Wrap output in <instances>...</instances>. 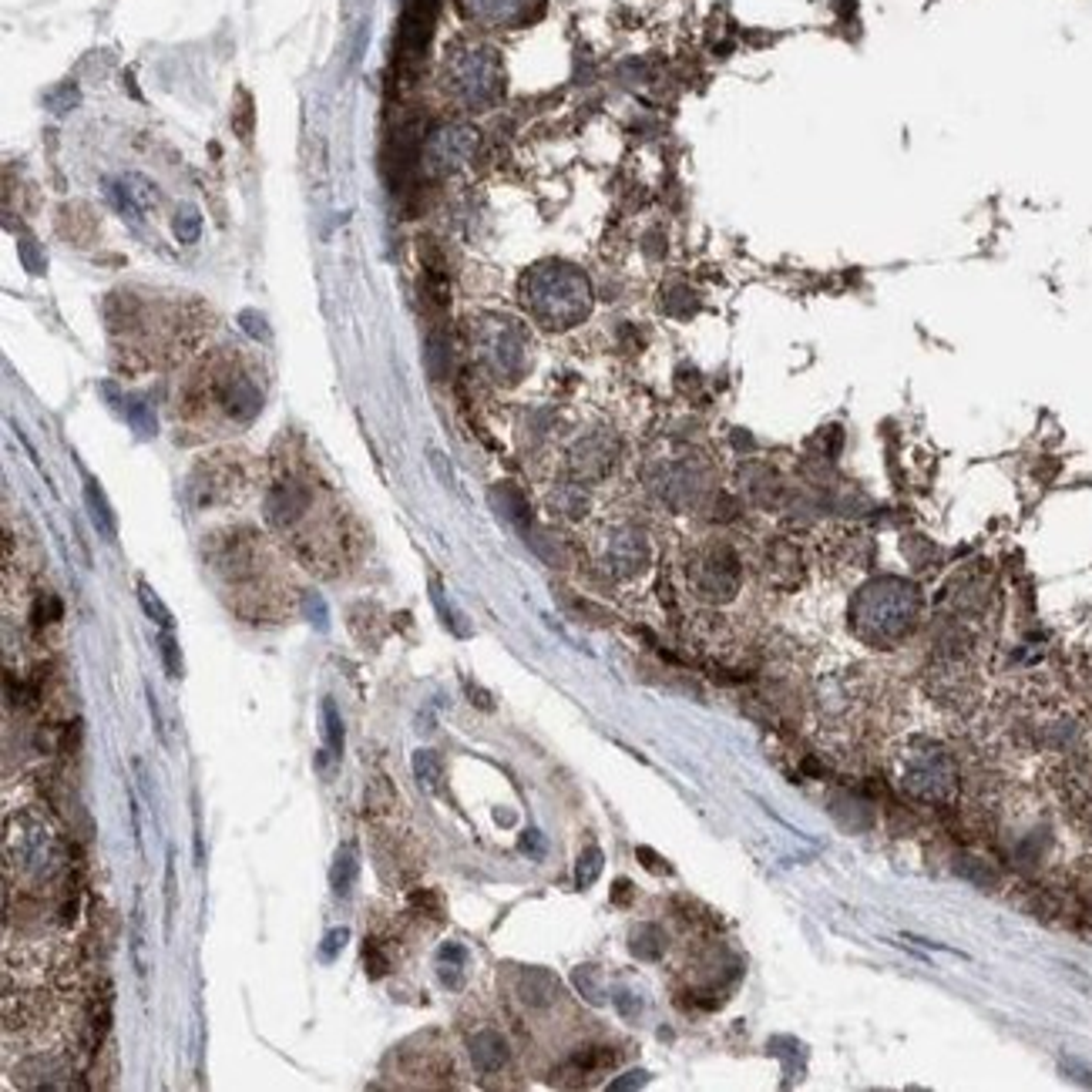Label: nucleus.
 <instances>
[{"label":"nucleus","mask_w":1092,"mask_h":1092,"mask_svg":"<svg viewBox=\"0 0 1092 1092\" xmlns=\"http://www.w3.org/2000/svg\"><path fill=\"white\" fill-rule=\"evenodd\" d=\"M467 1049H471V1063L478 1072H498L508 1063V1039L502 1033H494V1028L478 1033Z\"/></svg>","instance_id":"7ed1b4c3"},{"label":"nucleus","mask_w":1092,"mask_h":1092,"mask_svg":"<svg viewBox=\"0 0 1092 1092\" xmlns=\"http://www.w3.org/2000/svg\"><path fill=\"white\" fill-rule=\"evenodd\" d=\"M346 942H350V928H333V931H326L323 945H320V958H323L326 965L337 962V954L346 948Z\"/></svg>","instance_id":"dca6fc26"},{"label":"nucleus","mask_w":1092,"mask_h":1092,"mask_svg":"<svg viewBox=\"0 0 1092 1092\" xmlns=\"http://www.w3.org/2000/svg\"><path fill=\"white\" fill-rule=\"evenodd\" d=\"M357 877H360L357 851L354 847H340L337 857H333V864H330V891L337 894V898H346V894L354 891Z\"/></svg>","instance_id":"423d86ee"},{"label":"nucleus","mask_w":1092,"mask_h":1092,"mask_svg":"<svg viewBox=\"0 0 1092 1092\" xmlns=\"http://www.w3.org/2000/svg\"><path fill=\"white\" fill-rule=\"evenodd\" d=\"M411 907H414V912H420V915H428V918H444V901H441V894H434V891H428V888H420V891L411 894Z\"/></svg>","instance_id":"2eb2a0df"},{"label":"nucleus","mask_w":1092,"mask_h":1092,"mask_svg":"<svg viewBox=\"0 0 1092 1092\" xmlns=\"http://www.w3.org/2000/svg\"><path fill=\"white\" fill-rule=\"evenodd\" d=\"M84 505H88V514H91V521H95L98 532L104 538H115L118 535V518H115V511L108 505V498H104V491L98 488V481H84Z\"/></svg>","instance_id":"0eeeda50"},{"label":"nucleus","mask_w":1092,"mask_h":1092,"mask_svg":"<svg viewBox=\"0 0 1092 1092\" xmlns=\"http://www.w3.org/2000/svg\"><path fill=\"white\" fill-rule=\"evenodd\" d=\"M575 985H579V989L585 992V998H591V1002H599V985H596V968H579V972H575Z\"/></svg>","instance_id":"aec40b11"},{"label":"nucleus","mask_w":1092,"mask_h":1092,"mask_svg":"<svg viewBox=\"0 0 1092 1092\" xmlns=\"http://www.w3.org/2000/svg\"><path fill=\"white\" fill-rule=\"evenodd\" d=\"M320 717H323V739H326L330 753H333V756H343V747H346V730H343V717H340V709H337V703L330 700V696H326L323 706H320Z\"/></svg>","instance_id":"9d476101"},{"label":"nucleus","mask_w":1092,"mask_h":1092,"mask_svg":"<svg viewBox=\"0 0 1092 1092\" xmlns=\"http://www.w3.org/2000/svg\"><path fill=\"white\" fill-rule=\"evenodd\" d=\"M629 945H632L635 958L656 962V958H662V951H665V935H662V928H656V924H635Z\"/></svg>","instance_id":"1a4fd4ad"},{"label":"nucleus","mask_w":1092,"mask_h":1092,"mask_svg":"<svg viewBox=\"0 0 1092 1092\" xmlns=\"http://www.w3.org/2000/svg\"><path fill=\"white\" fill-rule=\"evenodd\" d=\"M518 995L525 1005L532 1009H544L558 998V978L549 972V968H525L518 975Z\"/></svg>","instance_id":"20e7f679"},{"label":"nucleus","mask_w":1092,"mask_h":1092,"mask_svg":"<svg viewBox=\"0 0 1092 1092\" xmlns=\"http://www.w3.org/2000/svg\"><path fill=\"white\" fill-rule=\"evenodd\" d=\"M159 652H162L165 673H169L172 679H181V649H178V639H175V635H172L169 629H165V632L159 635Z\"/></svg>","instance_id":"4468645a"},{"label":"nucleus","mask_w":1092,"mask_h":1092,"mask_svg":"<svg viewBox=\"0 0 1092 1092\" xmlns=\"http://www.w3.org/2000/svg\"><path fill=\"white\" fill-rule=\"evenodd\" d=\"M57 618H60V602L54 596L38 599V605H34V622H38V626H44V622H57Z\"/></svg>","instance_id":"6ab92c4d"},{"label":"nucleus","mask_w":1092,"mask_h":1092,"mask_svg":"<svg viewBox=\"0 0 1092 1092\" xmlns=\"http://www.w3.org/2000/svg\"><path fill=\"white\" fill-rule=\"evenodd\" d=\"M907 791L918 797H942L945 786L951 783V767L942 760V756H931V760H918L912 770H907Z\"/></svg>","instance_id":"f03ea898"},{"label":"nucleus","mask_w":1092,"mask_h":1092,"mask_svg":"<svg viewBox=\"0 0 1092 1092\" xmlns=\"http://www.w3.org/2000/svg\"><path fill=\"white\" fill-rule=\"evenodd\" d=\"M649 1079V1072H629L626 1079H615L612 1089H632V1086H642Z\"/></svg>","instance_id":"412c9836"},{"label":"nucleus","mask_w":1092,"mask_h":1092,"mask_svg":"<svg viewBox=\"0 0 1092 1092\" xmlns=\"http://www.w3.org/2000/svg\"><path fill=\"white\" fill-rule=\"evenodd\" d=\"M639 857L646 860V868H649V871H670V868H665V864H656L659 857H656V854H652V851H649V847H639Z\"/></svg>","instance_id":"4be33fe9"},{"label":"nucleus","mask_w":1092,"mask_h":1092,"mask_svg":"<svg viewBox=\"0 0 1092 1092\" xmlns=\"http://www.w3.org/2000/svg\"><path fill=\"white\" fill-rule=\"evenodd\" d=\"M139 602H142L145 615H148L151 622H155V626H162V629H172V612L165 609V602L155 596V588H151L148 582H139Z\"/></svg>","instance_id":"f8f14e48"},{"label":"nucleus","mask_w":1092,"mask_h":1092,"mask_svg":"<svg viewBox=\"0 0 1092 1092\" xmlns=\"http://www.w3.org/2000/svg\"><path fill=\"white\" fill-rule=\"evenodd\" d=\"M599 874H602V851L599 847H588V851H582V857H579V868H575V884L591 888Z\"/></svg>","instance_id":"ddd939ff"},{"label":"nucleus","mask_w":1092,"mask_h":1092,"mask_svg":"<svg viewBox=\"0 0 1092 1092\" xmlns=\"http://www.w3.org/2000/svg\"><path fill=\"white\" fill-rule=\"evenodd\" d=\"M363 965H367L370 978H384V975H387V968H390L387 954H384L381 948H377V942H367V945H363Z\"/></svg>","instance_id":"f3484780"},{"label":"nucleus","mask_w":1092,"mask_h":1092,"mask_svg":"<svg viewBox=\"0 0 1092 1092\" xmlns=\"http://www.w3.org/2000/svg\"><path fill=\"white\" fill-rule=\"evenodd\" d=\"M165 931H172V912H175V864H172V854H169V868H165Z\"/></svg>","instance_id":"a211bd4d"},{"label":"nucleus","mask_w":1092,"mask_h":1092,"mask_svg":"<svg viewBox=\"0 0 1092 1092\" xmlns=\"http://www.w3.org/2000/svg\"><path fill=\"white\" fill-rule=\"evenodd\" d=\"M414 777H417V783L423 786V791H437V786H441V780H444V763H441V756H437L434 750H417L414 753Z\"/></svg>","instance_id":"9b49d317"},{"label":"nucleus","mask_w":1092,"mask_h":1092,"mask_svg":"<svg viewBox=\"0 0 1092 1092\" xmlns=\"http://www.w3.org/2000/svg\"><path fill=\"white\" fill-rule=\"evenodd\" d=\"M307 502H310L307 491L296 488V484H286V488H280L276 494L269 498V505H266V508H269V521H272V525H290V521H296L299 514H302V508H307Z\"/></svg>","instance_id":"39448f33"},{"label":"nucleus","mask_w":1092,"mask_h":1092,"mask_svg":"<svg viewBox=\"0 0 1092 1092\" xmlns=\"http://www.w3.org/2000/svg\"><path fill=\"white\" fill-rule=\"evenodd\" d=\"M464 965H467V951L458 942H447L437 951V975L447 985V989H461L464 981Z\"/></svg>","instance_id":"6e6552de"},{"label":"nucleus","mask_w":1092,"mask_h":1092,"mask_svg":"<svg viewBox=\"0 0 1092 1092\" xmlns=\"http://www.w3.org/2000/svg\"><path fill=\"white\" fill-rule=\"evenodd\" d=\"M434 14H437V0H407L404 21H401V57L423 54L434 30Z\"/></svg>","instance_id":"f257e3e1"}]
</instances>
